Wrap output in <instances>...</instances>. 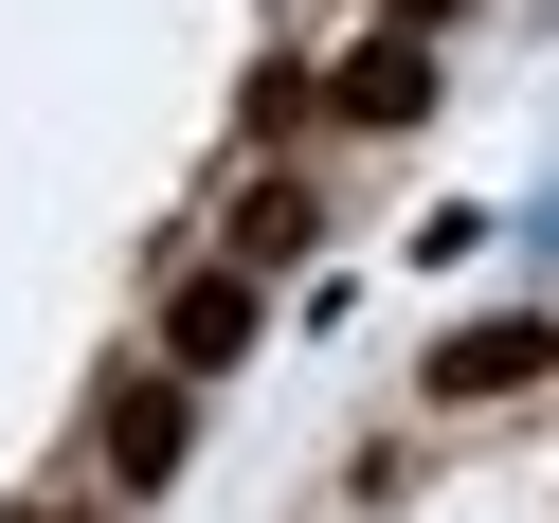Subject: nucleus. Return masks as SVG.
Returning <instances> with one entry per match:
<instances>
[{"instance_id":"1","label":"nucleus","mask_w":559,"mask_h":523,"mask_svg":"<svg viewBox=\"0 0 559 523\" xmlns=\"http://www.w3.org/2000/svg\"><path fill=\"white\" fill-rule=\"evenodd\" d=\"M181 451H199L181 361H163V379H109V397H91V469H109V487H181Z\"/></svg>"},{"instance_id":"6","label":"nucleus","mask_w":559,"mask_h":523,"mask_svg":"<svg viewBox=\"0 0 559 523\" xmlns=\"http://www.w3.org/2000/svg\"><path fill=\"white\" fill-rule=\"evenodd\" d=\"M397 19H415V37H433V19H469V0H397Z\"/></svg>"},{"instance_id":"3","label":"nucleus","mask_w":559,"mask_h":523,"mask_svg":"<svg viewBox=\"0 0 559 523\" xmlns=\"http://www.w3.org/2000/svg\"><path fill=\"white\" fill-rule=\"evenodd\" d=\"M542 361H559V325H542V307H506V325H451V343H433V397H523Z\"/></svg>"},{"instance_id":"7","label":"nucleus","mask_w":559,"mask_h":523,"mask_svg":"<svg viewBox=\"0 0 559 523\" xmlns=\"http://www.w3.org/2000/svg\"><path fill=\"white\" fill-rule=\"evenodd\" d=\"M0 523H19V506H0Z\"/></svg>"},{"instance_id":"2","label":"nucleus","mask_w":559,"mask_h":523,"mask_svg":"<svg viewBox=\"0 0 559 523\" xmlns=\"http://www.w3.org/2000/svg\"><path fill=\"white\" fill-rule=\"evenodd\" d=\"M163 361H181V379L253 361V271H181V289H163Z\"/></svg>"},{"instance_id":"5","label":"nucleus","mask_w":559,"mask_h":523,"mask_svg":"<svg viewBox=\"0 0 559 523\" xmlns=\"http://www.w3.org/2000/svg\"><path fill=\"white\" fill-rule=\"evenodd\" d=\"M307 235H325V199H307V181H253V199H235V271H289Z\"/></svg>"},{"instance_id":"4","label":"nucleus","mask_w":559,"mask_h":523,"mask_svg":"<svg viewBox=\"0 0 559 523\" xmlns=\"http://www.w3.org/2000/svg\"><path fill=\"white\" fill-rule=\"evenodd\" d=\"M325 109H343V127H415V109H433V37H379V55H343V73H325Z\"/></svg>"}]
</instances>
